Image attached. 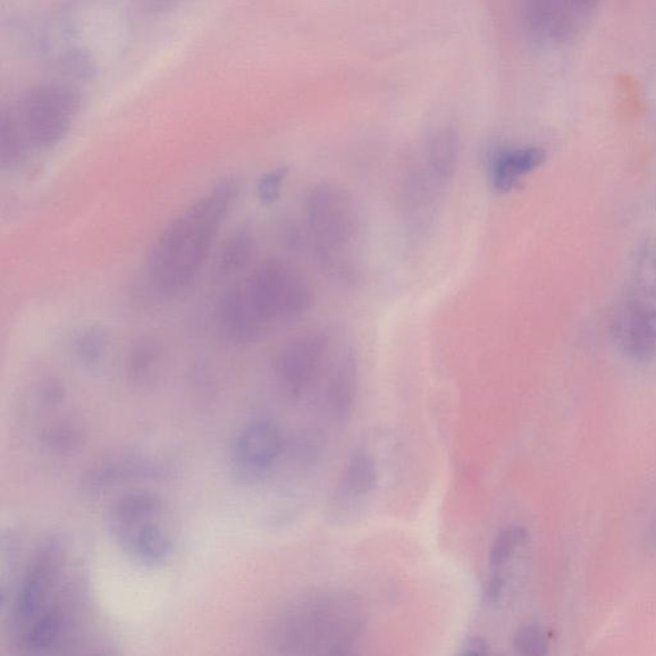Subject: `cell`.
<instances>
[{"mask_svg": "<svg viewBox=\"0 0 656 656\" xmlns=\"http://www.w3.org/2000/svg\"><path fill=\"white\" fill-rule=\"evenodd\" d=\"M574 8L570 0H526V30L535 40L565 43L576 32Z\"/></svg>", "mask_w": 656, "mask_h": 656, "instance_id": "11", "label": "cell"}, {"mask_svg": "<svg viewBox=\"0 0 656 656\" xmlns=\"http://www.w3.org/2000/svg\"><path fill=\"white\" fill-rule=\"evenodd\" d=\"M546 161V151L536 146L507 148L493 158L490 179L495 191L507 195Z\"/></svg>", "mask_w": 656, "mask_h": 656, "instance_id": "13", "label": "cell"}, {"mask_svg": "<svg viewBox=\"0 0 656 656\" xmlns=\"http://www.w3.org/2000/svg\"><path fill=\"white\" fill-rule=\"evenodd\" d=\"M158 519H142L111 529L122 549L149 567L163 565L173 549L170 535L158 524Z\"/></svg>", "mask_w": 656, "mask_h": 656, "instance_id": "12", "label": "cell"}, {"mask_svg": "<svg viewBox=\"0 0 656 656\" xmlns=\"http://www.w3.org/2000/svg\"><path fill=\"white\" fill-rule=\"evenodd\" d=\"M515 649L520 655H544L548 653V643L541 629L529 625L520 627L515 636Z\"/></svg>", "mask_w": 656, "mask_h": 656, "instance_id": "28", "label": "cell"}, {"mask_svg": "<svg viewBox=\"0 0 656 656\" xmlns=\"http://www.w3.org/2000/svg\"><path fill=\"white\" fill-rule=\"evenodd\" d=\"M459 151V137L451 128L436 130L427 140L426 168L443 187L450 182L457 172Z\"/></svg>", "mask_w": 656, "mask_h": 656, "instance_id": "16", "label": "cell"}, {"mask_svg": "<svg viewBox=\"0 0 656 656\" xmlns=\"http://www.w3.org/2000/svg\"><path fill=\"white\" fill-rule=\"evenodd\" d=\"M40 440L49 450L56 453H71L81 447L83 436L79 427L63 424L47 428V430L41 434Z\"/></svg>", "mask_w": 656, "mask_h": 656, "instance_id": "25", "label": "cell"}, {"mask_svg": "<svg viewBox=\"0 0 656 656\" xmlns=\"http://www.w3.org/2000/svg\"><path fill=\"white\" fill-rule=\"evenodd\" d=\"M281 451L280 428L271 420H256L238 435L232 458L240 477L257 479L272 468Z\"/></svg>", "mask_w": 656, "mask_h": 656, "instance_id": "8", "label": "cell"}, {"mask_svg": "<svg viewBox=\"0 0 656 656\" xmlns=\"http://www.w3.org/2000/svg\"><path fill=\"white\" fill-rule=\"evenodd\" d=\"M653 536L656 538V520H655L654 528H653Z\"/></svg>", "mask_w": 656, "mask_h": 656, "instance_id": "34", "label": "cell"}, {"mask_svg": "<svg viewBox=\"0 0 656 656\" xmlns=\"http://www.w3.org/2000/svg\"><path fill=\"white\" fill-rule=\"evenodd\" d=\"M240 192L238 179L216 183L158 235L146 266L148 284L157 296L178 297L197 280Z\"/></svg>", "mask_w": 656, "mask_h": 656, "instance_id": "1", "label": "cell"}, {"mask_svg": "<svg viewBox=\"0 0 656 656\" xmlns=\"http://www.w3.org/2000/svg\"><path fill=\"white\" fill-rule=\"evenodd\" d=\"M163 503L159 496L148 491H132L117 499L109 510V527L116 528L142 519L161 518Z\"/></svg>", "mask_w": 656, "mask_h": 656, "instance_id": "17", "label": "cell"}, {"mask_svg": "<svg viewBox=\"0 0 656 656\" xmlns=\"http://www.w3.org/2000/svg\"><path fill=\"white\" fill-rule=\"evenodd\" d=\"M610 336L628 359L650 361L656 357V307L625 292L610 319Z\"/></svg>", "mask_w": 656, "mask_h": 656, "instance_id": "7", "label": "cell"}, {"mask_svg": "<svg viewBox=\"0 0 656 656\" xmlns=\"http://www.w3.org/2000/svg\"><path fill=\"white\" fill-rule=\"evenodd\" d=\"M191 0H133L138 11L145 14H165L178 10Z\"/></svg>", "mask_w": 656, "mask_h": 656, "instance_id": "29", "label": "cell"}, {"mask_svg": "<svg viewBox=\"0 0 656 656\" xmlns=\"http://www.w3.org/2000/svg\"><path fill=\"white\" fill-rule=\"evenodd\" d=\"M626 292L656 306V240L637 250Z\"/></svg>", "mask_w": 656, "mask_h": 656, "instance_id": "20", "label": "cell"}, {"mask_svg": "<svg viewBox=\"0 0 656 656\" xmlns=\"http://www.w3.org/2000/svg\"><path fill=\"white\" fill-rule=\"evenodd\" d=\"M441 187L427 170H416L404 182L401 210L410 237L425 239L434 230Z\"/></svg>", "mask_w": 656, "mask_h": 656, "instance_id": "10", "label": "cell"}, {"mask_svg": "<svg viewBox=\"0 0 656 656\" xmlns=\"http://www.w3.org/2000/svg\"><path fill=\"white\" fill-rule=\"evenodd\" d=\"M312 305L314 290L296 267L265 260L227 291L218 306V330L231 344H254Z\"/></svg>", "mask_w": 656, "mask_h": 656, "instance_id": "2", "label": "cell"}, {"mask_svg": "<svg viewBox=\"0 0 656 656\" xmlns=\"http://www.w3.org/2000/svg\"><path fill=\"white\" fill-rule=\"evenodd\" d=\"M571 3L575 4L578 10H588V8H593L597 0H570Z\"/></svg>", "mask_w": 656, "mask_h": 656, "instance_id": "33", "label": "cell"}, {"mask_svg": "<svg viewBox=\"0 0 656 656\" xmlns=\"http://www.w3.org/2000/svg\"><path fill=\"white\" fill-rule=\"evenodd\" d=\"M378 481L377 467L374 458L364 450L350 457L344 470V493L350 498H361L375 491Z\"/></svg>", "mask_w": 656, "mask_h": 656, "instance_id": "21", "label": "cell"}, {"mask_svg": "<svg viewBox=\"0 0 656 656\" xmlns=\"http://www.w3.org/2000/svg\"><path fill=\"white\" fill-rule=\"evenodd\" d=\"M256 247L255 235L248 227L235 231L223 243L220 269L226 275L238 274L248 266Z\"/></svg>", "mask_w": 656, "mask_h": 656, "instance_id": "23", "label": "cell"}, {"mask_svg": "<svg viewBox=\"0 0 656 656\" xmlns=\"http://www.w3.org/2000/svg\"><path fill=\"white\" fill-rule=\"evenodd\" d=\"M163 348L153 338H141L135 342L126 360V371L133 384L147 385L155 380L161 368Z\"/></svg>", "mask_w": 656, "mask_h": 656, "instance_id": "19", "label": "cell"}, {"mask_svg": "<svg viewBox=\"0 0 656 656\" xmlns=\"http://www.w3.org/2000/svg\"><path fill=\"white\" fill-rule=\"evenodd\" d=\"M60 545L49 541L37 553L17 594L13 620L22 629L44 610V603L60 563Z\"/></svg>", "mask_w": 656, "mask_h": 656, "instance_id": "9", "label": "cell"}, {"mask_svg": "<svg viewBox=\"0 0 656 656\" xmlns=\"http://www.w3.org/2000/svg\"><path fill=\"white\" fill-rule=\"evenodd\" d=\"M64 398V389L60 382L49 381L43 388V400L49 406H56L60 404Z\"/></svg>", "mask_w": 656, "mask_h": 656, "instance_id": "31", "label": "cell"}, {"mask_svg": "<svg viewBox=\"0 0 656 656\" xmlns=\"http://www.w3.org/2000/svg\"><path fill=\"white\" fill-rule=\"evenodd\" d=\"M326 447V437L319 430H309L301 434L294 445L292 456L294 460L300 463L302 466L314 465L319 458Z\"/></svg>", "mask_w": 656, "mask_h": 656, "instance_id": "26", "label": "cell"}, {"mask_svg": "<svg viewBox=\"0 0 656 656\" xmlns=\"http://www.w3.org/2000/svg\"><path fill=\"white\" fill-rule=\"evenodd\" d=\"M109 345V334L102 325H88L74 334L72 352L82 367L95 368L103 360Z\"/></svg>", "mask_w": 656, "mask_h": 656, "instance_id": "22", "label": "cell"}, {"mask_svg": "<svg viewBox=\"0 0 656 656\" xmlns=\"http://www.w3.org/2000/svg\"><path fill=\"white\" fill-rule=\"evenodd\" d=\"M463 654L466 655H486L490 654V645L483 637L468 638L463 646Z\"/></svg>", "mask_w": 656, "mask_h": 656, "instance_id": "32", "label": "cell"}, {"mask_svg": "<svg viewBox=\"0 0 656 656\" xmlns=\"http://www.w3.org/2000/svg\"><path fill=\"white\" fill-rule=\"evenodd\" d=\"M504 586H506V582H504L500 571H495L489 584L486 586V602L490 604L498 603L503 595Z\"/></svg>", "mask_w": 656, "mask_h": 656, "instance_id": "30", "label": "cell"}, {"mask_svg": "<svg viewBox=\"0 0 656 656\" xmlns=\"http://www.w3.org/2000/svg\"><path fill=\"white\" fill-rule=\"evenodd\" d=\"M289 168L277 167L269 171L259 180L257 195L260 203L265 206L275 205L280 199L286 179H288Z\"/></svg>", "mask_w": 656, "mask_h": 656, "instance_id": "27", "label": "cell"}, {"mask_svg": "<svg viewBox=\"0 0 656 656\" xmlns=\"http://www.w3.org/2000/svg\"><path fill=\"white\" fill-rule=\"evenodd\" d=\"M361 625L364 608L355 595L314 593L285 610L277 644L288 654L344 655L356 644Z\"/></svg>", "mask_w": 656, "mask_h": 656, "instance_id": "3", "label": "cell"}, {"mask_svg": "<svg viewBox=\"0 0 656 656\" xmlns=\"http://www.w3.org/2000/svg\"><path fill=\"white\" fill-rule=\"evenodd\" d=\"M149 461L135 456H120L98 463L88 470L82 479L83 487L89 491L106 490L108 487L120 485L129 479L151 473Z\"/></svg>", "mask_w": 656, "mask_h": 656, "instance_id": "15", "label": "cell"}, {"mask_svg": "<svg viewBox=\"0 0 656 656\" xmlns=\"http://www.w3.org/2000/svg\"><path fill=\"white\" fill-rule=\"evenodd\" d=\"M82 106L80 92L63 83H40L4 109L2 119L12 126L29 151H47L60 146L70 133Z\"/></svg>", "mask_w": 656, "mask_h": 656, "instance_id": "5", "label": "cell"}, {"mask_svg": "<svg viewBox=\"0 0 656 656\" xmlns=\"http://www.w3.org/2000/svg\"><path fill=\"white\" fill-rule=\"evenodd\" d=\"M358 389V357L355 349L345 350L328 380L325 400L328 414L342 423L355 407Z\"/></svg>", "mask_w": 656, "mask_h": 656, "instance_id": "14", "label": "cell"}, {"mask_svg": "<svg viewBox=\"0 0 656 656\" xmlns=\"http://www.w3.org/2000/svg\"><path fill=\"white\" fill-rule=\"evenodd\" d=\"M526 540V531L524 528L511 527L503 529V531L496 536L490 550L489 565L495 571H499L500 568L516 553L519 545H523Z\"/></svg>", "mask_w": 656, "mask_h": 656, "instance_id": "24", "label": "cell"}, {"mask_svg": "<svg viewBox=\"0 0 656 656\" xmlns=\"http://www.w3.org/2000/svg\"><path fill=\"white\" fill-rule=\"evenodd\" d=\"M63 616L60 610L44 609L21 629L20 645L30 654L46 653L60 642Z\"/></svg>", "mask_w": 656, "mask_h": 656, "instance_id": "18", "label": "cell"}, {"mask_svg": "<svg viewBox=\"0 0 656 656\" xmlns=\"http://www.w3.org/2000/svg\"><path fill=\"white\" fill-rule=\"evenodd\" d=\"M330 347L331 335L326 330L301 332L286 341L275 361L282 389L291 397L305 394L321 374Z\"/></svg>", "mask_w": 656, "mask_h": 656, "instance_id": "6", "label": "cell"}, {"mask_svg": "<svg viewBox=\"0 0 656 656\" xmlns=\"http://www.w3.org/2000/svg\"><path fill=\"white\" fill-rule=\"evenodd\" d=\"M305 215L318 266L335 279H355L364 233V215L355 196L339 183H318L308 192Z\"/></svg>", "mask_w": 656, "mask_h": 656, "instance_id": "4", "label": "cell"}]
</instances>
